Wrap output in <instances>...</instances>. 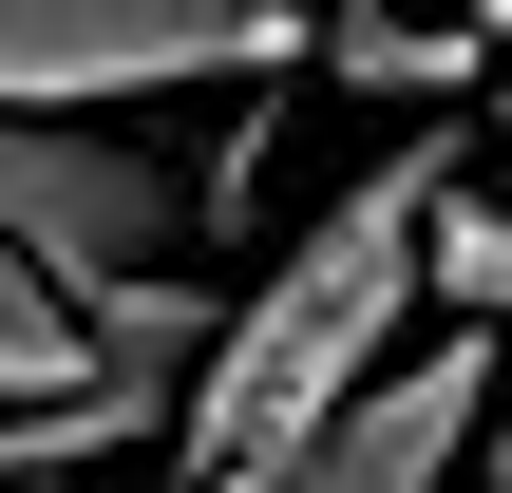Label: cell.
I'll return each mask as SVG.
<instances>
[{
	"label": "cell",
	"instance_id": "obj_1",
	"mask_svg": "<svg viewBox=\"0 0 512 493\" xmlns=\"http://www.w3.org/2000/svg\"><path fill=\"white\" fill-rule=\"evenodd\" d=\"M456 190H475L456 133H399L380 171H342V190L266 247V285L209 323V361H190V399H171V475H228V456L323 437V418L418 342V304H437V209H456Z\"/></svg>",
	"mask_w": 512,
	"mask_h": 493
},
{
	"label": "cell",
	"instance_id": "obj_2",
	"mask_svg": "<svg viewBox=\"0 0 512 493\" xmlns=\"http://www.w3.org/2000/svg\"><path fill=\"white\" fill-rule=\"evenodd\" d=\"M285 57H323L304 0H0V95L38 114H133L190 76H285Z\"/></svg>",
	"mask_w": 512,
	"mask_h": 493
},
{
	"label": "cell",
	"instance_id": "obj_3",
	"mask_svg": "<svg viewBox=\"0 0 512 493\" xmlns=\"http://www.w3.org/2000/svg\"><path fill=\"white\" fill-rule=\"evenodd\" d=\"M494 380H512V323L437 304V342H399L323 437L228 456V475H190V493H475V418H494Z\"/></svg>",
	"mask_w": 512,
	"mask_h": 493
},
{
	"label": "cell",
	"instance_id": "obj_4",
	"mask_svg": "<svg viewBox=\"0 0 512 493\" xmlns=\"http://www.w3.org/2000/svg\"><path fill=\"white\" fill-rule=\"evenodd\" d=\"M76 323H95V380H152V399H190V361H209V285L190 266H114V285H76Z\"/></svg>",
	"mask_w": 512,
	"mask_h": 493
},
{
	"label": "cell",
	"instance_id": "obj_5",
	"mask_svg": "<svg viewBox=\"0 0 512 493\" xmlns=\"http://www.w3.org/2000/svg\"><path fill=\"white\" fill-rule=\"evenodd\" d=\"M95 380V323H76V285L0 228V399H76Z\"/></svg>",
	"mask_w": 512,
	"mask_h": 493
},
{
	"label": "cell",
	"instance_id": "obj_6",
	"mask_svg": "<svg viewBox=\"0 0 512 493\" xmlns=\"http://www.w3.org/2000/svg\"><path fill=\"white\" fill-rule=\"evenodd\" d=\"M437 304L512 323V209H494V190H456V209H437Z\"/></svg>",
	"mask_w": 512,
	"mask_h": 493
},
{
	"label": "cell",
	"instance_id": "obj_7",
	"mask_svg": "<svg viewBox=\"0 0 512 493\" xmlns=\"http://www.w3.org/2000/svg\"><path fill=\"white\" fill-rule=\"evenodd\" d=\"M323 57H342L361 95H456V76H475V38H418V19H399V38H323Z\"/></svg>",
	"mask_w": 512,
	"mask_h": 493
},
{
	"label": "cell",
	"instance_id": "obj_8",
	"mask_svg": "<svg viewBox=\"0 0 512 493\" xmlns=\"http://www.w3.org/2000/svg\"><path fill=\"white\" fill-rule=\"evenodd\" d=\"M475 493H512V380H494V418H475Z\"/></svg>",
	"mask_w": 512,
	"mask_h": 493
},
{
	"label": "cell",
	"instance_id": "obj_9",
	"mask_svg": "<svg viewBox=\"0 0 512 493\" xmlns=\"http://www.w3.org/2000/svg\"><path fill=\"white\" fill-rule=\"evenodd\" d=\"M0 493H114V456H57V475H0Z\"/></svg>",
	"mask_w": 512,
	"mask_h": 493
}]
</instances>
